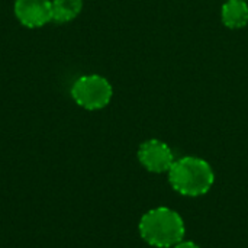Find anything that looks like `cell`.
Segmentation results:
<instances>
[{"mask_svg": "<svg viewBox=\"0 0 248 248\" xmlns=\"http://www.w3.org/2000/svg\"><path fill=\"white\" fill-rule=\"evenodd\" d=\"M141 238L157 248L174 247L185 237V222L182 217L170 208H154L142 215L140 221Z\"/></svg>", "mask_w": 248, "mask_h": 248, "instance_id": "6da1fadb", "label": "cell"}, {"mask_svg": "<svg viewBox=\"0 0 248 248\" xmlns=\"http://www.w3.org/2000/svg\"><path fill=\"white\" fill-rule=\"evenodd\" d=\"M169 182L180 195L195 198L209 192L215 174L208 161L199 157H183L169 170Z\"/></svg>", "mask_w": 248, "mask_h": 248, "instance_id": "7a4b0ae2", "label": "cell"}, {"mask_svg": "<svg viewBox=\"0 0 248 248\" xmlns=\"http://www.w3.org/2000/svg\"><path fill=\"white\" fill-rule=\"evenodd\" d=\"M71 96L80 108L87 110H99L110 103L113 89L108 78L97 74H89L74 81Z\"/></svg>", "mask_w": 248, "mask_h": 248, "instance_id": "3957f363", "label": "cell"}, {"mask_svg": "<svg viewBox=\"0 0 248 248\" xmlns=\"http://www.w3.org/2000/svg\"><path fill=\"white\" fill-rule=\"evenodd\" d=\"M140 163L151 173H169L174 160L171 148L160 140H148L138 150Z\"/></svg>", "mask_w": 248, "mask_h": 248, "instance_id": "277c9868", "label": "cell"}, {"mask_svg": "<svg viewBox=\"0 0 248 248\" xmlns=\"http://www.w3.org/2000/svg\"><path fill=\"white\" fill-rule=\"evenodd\" d=\"M15 15L23 26L41 28L52 20L51 0H15Z\"/></svg>", "mask_w": 248, "mask_h": 248, "instance_id": "5b68a950", "label": "cell"}, {"mask_svg": "<svg viewBox=\"0 0 248 248\" xmlns=\"http://www.w3.org/2000/svg\"><path fill=\"white\" fill-rule=\"evenodd\" d=\"M221 19L227 28L241 29L248 23V4L246 0H228L221 9Z\"/></svg>", "mask_w": 248, "mask_h": 248, "instance_id": "8992f818", "label": "cell"}, {"mask_svg": "<svg viewBox=\"0 0 248 248\" xmlns=\"http://www.w3.org/2000/svg\"><path fill=\"white\" fill-rule=\"evenodd\" d=\"M51 7L52 20L58 23H67L80 15L83 9V0H51Z\"/></svg>", "mask_w": 248, "mask_h": 248, "instance_id": "52a82bcc", "label": "cell"}, {"mask_svg": "<svg viewBox=\"0 0 248 248\" xmlns=\"http://www.w3.org/2000/svg\"><path fill=\"white\" fill-rule=\"evenodd\" d=\"M173 248H201L198 244L192 243V241H180L179 244H176Z\"/></svg>", "mask_w": 248, "mask_h": 248, "instance_id": "ba28073f", "label": "cell"}]
</instances>
